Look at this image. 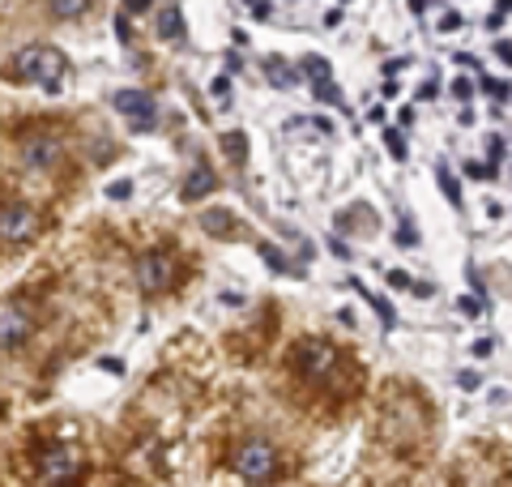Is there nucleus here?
<instances>
[{
	"mask_svg": "<svg viewBox=\"0 0 512 487\" xmlns=\"http://www.w3.org/2000/svg\"><path fill=\"white\" fill-rule=\"evenodd\" d=\"M64 73H69V56L52 43H30L5 65V77L26 86H43V90H56L64 82Z\"/></svg>",
	"mask_w": 512,
	"mask_h": 487,
	"instance_id": "f257e3e1",
	"label": "nucleus"
},
{
	"mask_svg": "<svg viewBox=\"0 0 512 487\" xmlns=\"http://www.w3.org/2000/svg\"><path fill=\"white\" fill-rule=\"evenodd\" d=\"M231 470L244 483H269L278 475V445L265 436H248L231 449Z\"/></svg>",
	"mask_w": 512,
	"mask_h": 487,
	"instance_id": "f03ea898",
	"label": "nucleus"
},
{
	"mask_svg": "<svg viewBox=\"0 0 512 487\" xmlns=\"http://www.w3.org/2000/svg\"><path fill=\"white\" fill-rule=\"evenodd\" d=\"M133 278H137L141 295H163V291L175 287L180 270H175V257L167 253V248H150V253H141V257H137Z\"/></svg>",
	"mask_w": 512,
	"mask_h": 487,
	"instance_id": "7ed1b4c3",
	"label": "nucleus"
},
{
	"mask_svg": "<svg viewBox=\"0 0 512 487\" xmlns=\"http://www.w3.org/2000/svg\"><path fill=\"white\" fill-rule=\"evenodd\" d=\"M82 475V449L77 445H47L39 453V483L43 487H69Z\"/></svg>",
	"mask_w": 512,
	"mask_h": 487,
	"instance_id": "20e7f679",
	"label": "nucleus"
},
{
	"mask_svg": "<svg viewBox=\"0 0 512 487\" xmlns=\"http://www.w3.org/2000/svg\"><path fill=\"white\" fill-rule=\"evenodd\" d=\"M295 368L303 372V381L325 385V381H333V372H338V347H333V342H320V338L299 342Z\"/></svg>",
	"mask_w": 512,
	"mask_h": 487,
	"instance_id": "39448f33",
	"label": "nucleus"
},
{
	"mask_svg": "<svg viewBox=\"0 0 512 487\" xmlns=\"http://www.w3.org/2000/svg\"><path fill=\"white\" fill-rule=\"evenodd\" d=\"M30 334H35V312L26 304H5L0 308V355L22 351Z\"/></svg>",
	"mask_w": 512,
	"mask_h": 487,
	"instance_id": "423d86ee",
	"label": "nucleus"
},
{
	"mask_svg": "<svg viewBox=\"0 0 512 487\" xmlns=\"http://www.w3.org/2000/svg\"><path fill=\"white\" fill-rule=\"evenodd\" d=\"M39 231V214L26 201H5L0 206V244H26Z\"/></svg>",
	"mask_w": 512,
	"mask_h": 487,
	"instance_id": "0eeeda50",
	"label": "nucleus"
},
{
	"mask_svg": "<svg viewBox=\"0 0 512 487\" xmlns=\"http://www.w3.org/2000/svg\"><path fill=\"white\" fill-rule=\"evenodd\" d=\"M116 112L133 124V133H150L154 124H158V103L150 99L146 90H116Z\"/></svg>",
	"mask_w": 512,
	"mask_h": 487,
	"instance_id": "6e6552de",
	"label": "nucleus"
},
{
	"mask_svg": "<svg viewBox=\"0 0 512 487\" xmlns=\"http://www.w3.org/2000/svg\"><path fill=\"white\" fill-rule=\"evenodd\" d=\"M60 154H64V146H60L56 133H39V137H26L22 141V163L30 171H52L60 163Z\"/></svg>",
	"mask_w": 512,
	"mask_h": 487,
	"instance_id": "1a4fd4ad",
	"label": "nucleus"
},
{
	"mask_svg": "<svg viewBox=\"0 0 512 487\" xmlns=\"http://www.w3.org/2000/svg\"><path fill=\"white\" fill-rule=\"evenodd\" d=\"M154 35L163 39V43H184L188 39V26H184L180 5H158V13H154Z\"/></svg>",
	"mask_w": 512,
	"mask_h": 487,
	"instance_id": "9d476101",
	"label": "nucleus"
},
{
	"mask_svg": "<svg viewBox=\"0 0 512 487\" xmlns=\"http://www.w3.org/2000/svg\"><path fill=\"white\" fill-rule=\"evenodd\" d=\"M214 188H218L214 167L205 163V159H197V163H192V176H188L184 188H180V197H184V201H201V197H210Z\"/></svg>",
	"mask_w": 512,
	"mask_h": 487,
	"instance_id": "9b49d317",
	"label": "nucleus"
},
{
	"mask_svg": "<svg viewBox=\"0 0 512 487\" xmlns=\"http://www.w3.org/2000/svg\"><path fill=\"white\" fill-rule=\"evenodd\" d=\"M265 69H269V82H274V86H299V65H286V60L282 56H269L265 60Z\"/></svg>",
	"mask_w": 512,
	"mask_h": 487,
	"instance_id": "f8f14e48",
	"label": "nucleus"
},
{
	"mask_svg": "<svg viewBox=\"0 0 512 487\" xmlns=\"http://www.w3.org/2000/svg\"><path fill=\"white\" fill-rule=\"evenodd\" d=\"M222 154H227V159L235 163V167H244L248 163V137L244 133H222Z\"/></svg>",
	"mask_w": 512,
	"mask_h": 487,
	"instance_id": "ddd939ff",
	"label": "nucleus"
},
{
	"mask_svg": "<svg viewBox=\"0 0 512 487\" xmlns=\"http://www.w3.org/2000/svg\"><path fill=\"white\" fill-rule=\"evenodd\" d=\"M350 287H355V291L363 295V300H367V304H372V308H376V317L384 321V329H393V325H397V312H393V304H389V300H380V295H372V291H363V287H359V278H350Z\"/></svg>",
	"mask_w": 512,
	"mask_h": 487,
	"instance_id": "4468645a",
	"label": "nucleus"
},
{
	"mask_svg": "<svg viewBox=\"0 0 512 487\" xmlns=\"http://www.w3.org/2000/svg\"><path fill=\"white\" fill-rule=\"evenodd\" d=\"M201 227L210 235H231L235 231V214L231 210H205L201 214Z\"/></svg>",
	"mask_w": 512,
	"mask_h": 487,
	"instance_id": "2eb2a0df",
	"label": "nucleus"
},
{
	"mask_svg": "<svg viewBox=\"0 0 512 487\" xmlns=\"http://www.w3.org/2000/svg\"><path fill=\"white\" fill-rule=\"evenodd\" d=\"M286 133H320V137H329L333 124L325 116H299V120H286Z\"/></svg>",
	"mask_w": 512,
	"mask_h": 487,
	"instance_id": "dca6fc26",
	"label": "nucleus"
},
{
	"mask_svg": "<svg viewBox=\"0 0 512 487\" xmlns=\"http://www.w3.org/2000/svg\"><path fill=\"white\" fill-rule=\"evenodd\" d=\"M312 90H316V99H320V103H329V107H342V112H350L346 99H342V90L333 86V77H325V82H312Z\"/></svg>",
	"mask_w": 512,
	"mask_h": 487,
	"instance_id": "f3484780",
	"label": "nucleus"
},
{
	"mask_svg": "<svg viewBox=\"0 0 512 487\" xmlns=\"http://www.w3.org/2000/svg\"><path fill=\"white\" fill-rule=\"evenodd\" d=\"M47 9H52V18H82L90 0H47Z\"/></svg>",
	"mask_w": 512,
	"mask_h": 487,
	"instance_id": "a211bd4d",
	"label": "nucleus"
},
{
	"mask_svg": "<svg viewBox=\"0 0 512 487\" xmlns=\"http://www.w3.org/2000/svg\"><path fill=\"white\" fill-rule=\"evenodd\" d=\"M384 150L393 154V163H406V159H410V150H406V137H402V129H384Z\"/></svg>",
	"mask_w": 512,
	"mask_h": 487,
	"instance_id": "6ab92c4d",
	"label": "nucleus"
},
{
	"mask_svg": "<svg viewBox=\"0 0 512 487\" xmlns=\"http://www.w3.org/2000/svg\"><path fill=\"white\" fill-rule=\"evenodd\" d=\"M299 69L308 73L312 82H325V77H333V65H329V60H320V56H303V60H299Z\"/></svg>",
	"mask_w": 512,
	"mask_h": 487,
	"instance_id": "aec40b11",
	"label": "nucleus"
},
{
	"mask_svg": "<svg viewBox=\"0 0 512 487\" xmlns=\"http://www.w3.org/2000/svg\"><path fill=\"white\" fill-rule=\"evenodd\" d=\"M436 180H440V188H444V197L461 210V188H457V180H453V171H448L444 163H436Z\"/></svg>",
	"mask_w": 512,
	"mask_h": 487,
	"instance_id": "412c9836",
	"label": "nucleus"
},
{
	"mask_svg": "<svg viewBox=\"0 0 512 487\" xmlns=\"http://www.w3.org/2000/svg\"><path fill=\"white\" fill-rule=\"evenodd\" d=\"M457 312H461V317H483V312H487V300H478V295H461V300H457Z\"/></svg>",
	"mask_w": 512,
	"mask_h": 487,
	"instance_id": "4be33fe9",
	"label": "nucleus"
},
{
	"mask_svg": "<svg viewBox=\"0 0 512 487\" xmlns=\"http://www.w3.org/2000/svg\"><path fill=\"white\" fill-rule=\"evenodd\" d=\"M256 248H261V257H265V265H269V270H278V274H286V270H291V265H286V257L278 253L274 244H256Z\"/></svg>",
	"mask_w": 512,
	"mask_h": 487,
	"instance_id": "5701e85b",
	"label": "nucleus"
},
{
	"mask_svg": "<svg viewBox=\"0 0 512 487\" xmlns=\"http://www.w3.org/2000/svg\"><path fill=\"white\" fill-rule=\"evenodd\" d=\"M210 94L222 103V107H231V73H222V77H214V86H210Z\"/></svg>",
	"mask_w": 512,
	"mask_h": 487,
	"instance_id": "b1692460",
	"label": "nucleus"
},
{
	"mask_svg": "<svg viewBox=\"0 0 512 487\" xmlns=\"http://www.w3.org/2000/svg\"><path fill=\"white\" fill-rule=\"evenodd\" d=\"M478 90H487V94H495V99H508V94H512V86L508 82H491V77H478Z\"/></svg>",
	"mask_w": 512,
	"mask_h": 487,
	"instance_id": "393cba45",
	"label": "nucleus"
},
{
	"mask_svg": "<svg viewBox=\"0 0 512 487\" xmlns=\"http://www.w3.org/2000/svg\"><path fill=\"white\" fill-rule=\"evenodd\" d=\"M466 176L478 180V184H487L495 176V163H466Z\"/></svg>",
	"mask_w": 512,
	"mask_h": 487,
	"instance_id": "a878e982",
	"label": "nucleus"
},
{
	"mask_svg": "<svg viewBox=\"0 0 512 487\" xmlns=\"http://www.w3.org/2000/svg\"><path fill=\"white\" fill-rule=\"evenodd\" d=\"M397 244H402V248H414V244H419V235H414V227H410V218L402 214V223H397Z\"/></svg>",
	"mask_w": 512,
	"mask_h": 487,
	"instance_id": "bb28decb",
	"label": "nucleus"
},
{
	"mask_svg": "<svg viewBox=\"0 0 512 487\" xmlns=\"http://www.w3.org/2000/svg\"><path fill=\"white\" fill-rule=\"evenodd\" d=\"M384 282H389V287H397V291H410V287H414L406 270H389V274H384Z\"/></svg>",
	"mask_w": 512,
	"mask_h": 487,
	"instance_id": "cd10ccee",
	"label": "nucleus"
},
{
	"mask_svg": "<svg viewBox=\"0 0 512 487\" xmlns=\"http://www.w3.org/2000/svg\"><path fill=\"white\" fill-rule=\"evenodd\" d=\"M457 385H461V389H466V394H474V389H478V385H483V376H478V372H470V368H466V372H461V376H457Z\"/></svg>",
	"mask_w": 512,
	"mask_h": 487,
	"instance_id": "c85d7f7f",
	"label": "nucleus"
},
{
	"mask_svg": "<svg viewBox=\"0 0 512 487\" xmlns=\"http://www.w3.org/2000/svg\"><path fill=\"white\" fill-rule=\"evenodd\" d=\"M453 94H457V103H466L470 94H474V82H470V77H457V82H453Z\"/></svg>",
	"mask_w": 512,
	"mask_h": 487,
	"instance_id": "c756f323",
	"label": "nucleus"
},
{
	"mask_svg": "<svg viewBox=\"0 0 512 487\" xmlns=\"http://www.w3.org/2000/svg\"><path fill=\"white\" fill-rule=\"evenodd\" d=\"M487 154H491V163L500 167V159H504V137H487Z\"/></svg>",
	"mask_w": 512,
	"mask_h": 487,
	"instance_id": "7c9ffc66",
	"label": "nucleus"
},
{
	"mask_svg": "<svg viewBox=\"0 0 512 487\" xmlns=\"http://www.w3.org/2000/svg\"><path fill=\"white\" fill-rule=\"evenodd\" d=\"M128 193H133V184H128V180L107 184V197H111V201H120V197H128Z\"/></svg>",
	"mask_w": 512,
	"mask_h": 487,
	"instance_id": "2f4dec72",
	"label": "nucleus"
},
{
	"mask_svg": "<svg viewBox=\"0 0 512 487\" xmlns=\"http://www.w3.org/2000/svg\"><path fill=\"white\" fill-rule=\"evenodd\" d=\"M329 253L338 257V261H350V248H346V240H342V235H333V240H329Z\"/></svg>",
	"mask_w": 512,
	"mask_h": 487,
	"instance_id": "473e14b6",
	"label": "nucleus"
},
{
	"mask_svg": "<svg viewBox=\"0 0 512 487\" xmlns=\"http://www.w3.org/2000/svg\"><path fill=\"white\" fill-rule=\"evenodd\" d=\"M116 39L120 43H133V26H128V18H120V13H116Z\"/></svg>",
	"mask_w": 512,
	"mask_h": 487,
	"instance_id": "72a5a7b5",
	"label": "nucleus"
},
{
	"mask_svg": "<svg viewBox=\"0 0 512 487\" xmlns=\"http://www.w3.org/2000/svg\"><path fill=\"white\" fill-rule=\"evenodd\" d=\"M495 56H500L504 65L512 69V43H508V39H495Z\"/></svg>",
	"mask_w": 512,
	"mask_h": 487,
	"instance_id": "f704fd0d",
	"label": "nucleus"
},
{
	"mask_svg": "<svg viewBox=\"0 0 512 487\" xmlns=\"http://www.w3.org/2000/svg\"><path fill=\"white\" fill-rule=\"evenodd\" d=\"M491 351H495V338H478V342H474V355H478V359H487Z\"/></svg>",
	"mask_w": 512,
	"mask_h": 487,
	"instance_id": "c9c22d12",
	"label": "nucleus"
},
{
	"mask_svg": "<svg viewBox=\"0 0 512 487\" xmlns=\"http://www.w3.org/2000/svg\"><path fill=\"white\" fill-rule=\"evenodd\" d=\"M150 5H154V0H124V9H128V13H146Z\"/></svg>",
	"mask_w": 512,
	"mask_h": 487,
	"instance_id": "e433bc0d",
	"label": "nucleus"
},
{
	"mask_svg": "<svg viewBox=\"0 0 512 487\" xmlns=\"http://www.w3.org/2000/svg\"><path fill=\"white\" fill-rule=\"evenodd\" d=\"M461 26V13H444L440 18V30H457Z\"/></svg>",
	"mask_w": 512,
	"mask_h": 487,
	"instance_id": "4c0bfd02",
	"label": "nucleus"
},
{
	"mask_svg": "<svg viewBox=\"0 0 512 487\" xmlns=\"http://www.w3.org/2000/svg\"><path fill=\"white\" fill-rule=\"evenodd\" d=\"M504 18H508V13H500V9H495V13H491V18H487V30H491V35H495V30H500V26H504Z\"/></svg>",
	"mask_w": 512,
	"mask_h": 487,
	"instance_id": "58836bf2",
	"label": "nucleus"
},
{
	"mask_svg": "<svg viewBox=\"0 0 512 487\" xmlns=\"http://www.w3.org/2000/svg\"><path fill=\"white\" fill-rule=\"evenodd\" d=\"M457 65H466V69H474V73H478V60H474L470 52H457Z\"/></svg>",
	"mask_w": 512,
	"mask_h": 487,
	"instance_id": "ea45409f",
	"label": "nucleus"
},
{
	"mask_svg": "<svg viewBox=\"0 0 512 487\" xmlns=\"http://www.w3.org/2000/svg\"><path fill=\"white\" fill-rule=\"evenodd\" d=\"M410 291H414V295H436V287H431V282H414Z\"/></svg>",
	"mask_w": 512,
	"mask_h": 487,
	"instance_id": "a19ab883",
	"label": "nucleus"
},
{
	"mask_svg": "<svg viewBox=\"0 0 512 487\" xmlns=\"http://www.w3.org/2000/svg\"><path fill=\"white\" fill-rule=\"evenodd\" d=\"M423 9H427V0H410V13H414V18H423Z\"/></svg>",
	"mask_w": 512,
	"mask_h": 487,
	"instance_id": "79ce46f5",
	"label": "nucleus"
},
{
	"mask_svg": "<svg viewBox=\"0 0 512 487\" xmlns=\"http://www.w3.org/2000/svg\"><path fill=\"white\" fill-rule=\"evenodd\" d=\"M500 13H512V0H500Z\"/></svg>",
	"mask_w": 512,
	"mask_h": 487,
	"instance_id": "37998d69",
	"label": "nucleus"
}]
</instances>
